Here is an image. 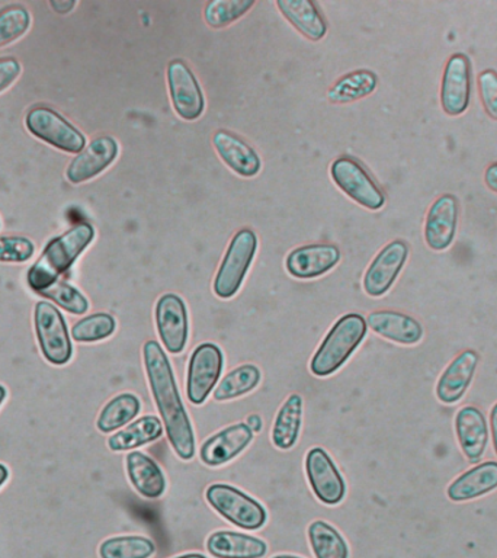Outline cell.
Instances as JSON below:
<instances>
[{
  "mask_svg": "<svg viewBox=\"0 0 497 558\" xmlns=\"http://www.w3.org/2000/svg\"><path fill=\"white\" fill-rule=\"evenodd\" d=\"M143 357L148 386L163 418L169 442L181 460L190 461L195 456L194 427L183 408L168 356L156 340H148L143 347Z\"/></svg>",
  "mask_w": 497,
  "mask_h": 558,
  "instance_id": "1",
  "label": "cell"
},
{
  "mask_svg": "<svg viewBox=\"0 0 497 558\" xmlns=\"http://www.w3.org/2000/svg\"><path fill=\"white\" fill-rule=\"evenodd\" d=\"M94 239V227L89 222H81L65 231L60 238L51 240L44 248L43 255L28 270L29 287L38 294L59 281L61 275L72 268L74 262Z\"/></svg>",
  "mask_w": 497,
  "mask_h": 558,
  "instance_id": "2",
  "label": "cell"
},
{
  "mask_svg": "<svg viewBox=\"0 0 497 558\" xmlns=\"http://www.w3.org/2000/svg\"><path fill=\"white\" fill-rule=\"evenodd\" d=\"M365 318L361 314L349 313L339 318L326 335L317 352L314 353L310 369L316 377L335 374L356 351L366 336Z\"/></svg>",
  "mask_w": 497,
  "mask_h": 558,
  "instance_id": "3",
  "label": "cell"
},
{
  "mask_svg": "<svg viewBox=\"0 0 497 558\" xmlns=\"http://www.w3.org/2000/svg\"><path fill=\"white\" fill-rule=\"evenodd\" d=\"M256 248L257 238L251 229H243L234 234L214 279V292L217 296L227 300L238 294L256 255Z\"/></svg>",
  "mask_w": 497,
  "mask_h": 558,
  "instance_id": "4",
  "label": "cell"
},
{
  "mask_svg": "<svg viewBox=\"0 0 497 558\" xmlns=\"http://www.w3.org/2000/svg\"><path fill=\"white\" fill-rule=\"evenodd\" d=\"M209 506L242 530H260L266 522L264 506L229 484H211L205 493Z\"/></svg>",
  "mask_w": 497,
  "mask_h": 558,
  "instance_id": "5",
  "label": "cell"
},
{
  "mask_svg": "<svg viewBox=\"0 0 497 558\" xmlns=\"http://www.w3.org/2000/svg\"><path fill=\"white\" fill-rule=\"evenodd\" d=\"M25 125L29 133L65 153H82L86 146L85 135L54 109L38 105L26 113Z\"/></svg>",
  "mask_w": 497,
  "mask_h": 558,
  "instance_id": "6",
  "label": "cell"
},
{
  "mask_svg": "<svg viewBox=\"0 0 497 558\" xmlns=\"http://www.w3.org/2000/svg\"><path fill=\"white\" fill-rule=\"evenodd\" d=\"M34 325L44 357L52 365L68 364L73 348L63 314L47 301H39L35 305Z\"/></svg>",
  "mask_w": 497,
  "mask_h": 558,
  "instance_id": "7",
  "label": "cell"
},
{
  "mask_svg": "<svg viewBox=\"0 0 497 558\" xmlns=\"http://www.w3.org/2000/svg\"><path fill=\"white\" fill-rule=\"evenodd\" d=\"M331 179L340 191L371 211L381 209L386 195L364 168L351 157H339L331 163Z\"/></svg>",
  "mask_w": 497,
  "mask_h": 558,
  "instance_id": "8",
  "label": "cell"
},
{
  "mask_svg": "<svg viewBox=\"0 0 497 558\" xmlns=\"http://www.w3.org/2000/svg\"><path fill=\"white\" fill-rule=\"evenodd\" d=\"M225 365L221 349L203 343L192 353L187 365L186 395L192 404H203L213 391Z\"/></svg>",
  "mask_w": 497,
  "mask_h": 558,
  "instance_id": "9",
  "label": "cell"
},
{
  "mask_svg": "<svg viewBox=\"0 0 497 558\" xmlns=\"http://www.w3.org/2000/svg\"><path fill=\"white\" fill-rule=\"evenodd\" d=\"M471 63L464 52H456L445 64L440 82V107L449 117H460L470 107Z\"/></svg>",
  "mask_w": 497,
  "mask_h": 558,
  "instance_id": "10",
  "label": "cell"
},
{
  "mask_svg": "<svg viewBox=\"0 0 497 558\" xmlns=\"http://www.w3.org/2000/svg\"><path fill=\"white\" fill-rule=\"evenodd\" d=\"M170 98L174 111L185 121H195L203 116L205 99L195 74L185 61L173 60L168 65Z\"/></svg>",
  "mask_w": 497,
  "mask_h": 558,
  "instance_id": "11",
  "label": "cell"
},
{
  "mask_svg": "<svg viewBox=\"0 0 497 558\" xmlns=\"http://www.w3.org/2000/svg\"><path fill=\"white\" fill-rule=\"evenodd\" d=\"M409 257V246L403 240H392L379 251L371 262L364 277V290L369 296L378 299L390 291Z\"/></svg>",
  "mask_w": 497,
  "mask_h": 558,
  "instance_id": "12",
  "label": "cell"
},
{
  "mask_svg": "<svg viewBox=\"0 0 497 558\" xmlns=\"http://www.w3.org/2000/svg\"><path fill=\"white\" fill-rule=\"evenodd\" d=\"M155 320L161 343L168 352L181 353L190 336L186 305L177 294L161 295L156 304Z\"/></svg>",
  "mask_w": 497,
  "mask_h": 558,
  "instance_id": "13",
  "label": "cell"
},
{
  "mask_svg": "<svg viewBox=\"0 0 497 558\" xmlns=\"http://www.w3.org/2000/svg\"><path fill=\"white\" fill-rule=\"evenodd\" d=\"M305 473L314 495L325 505H338L343 500L347 486L329 453L322 448L310 449L305 457Z\"/></svg>",
  "mask_w": 497,
  "mask_h": 558,
  "instance_id": "14",
  "label": "cell"
},
{
  "mask_svg": "<svg viewBox=\"0 0 497 558\" xmlns=\"http://www.w3.org/2000/svg\"><path fill=\"white\" fill-rule=\"evenodd\" d=\"M458 199L456 195L444 194L432 203L425 218V242L434 252H445L456 240L458 226Z\"/></svg>",
  "mask_w": 497,
  "mask_h": 558,
  "instance_id": "15",
  "label": "cell"
},
{
  "mask_svg": "<svg viewBox=\"0 0 497 558\" xmlns=\"http://www.w3.org/2000/svg\"><path fill=\"white\" fill-rule=\"evenodd\" d=\"M478 364L480 355L473 349H465L449 362L435 388L440 403L453 405L461 401L473 383Z\"/></svg>",
  "mask_w": 497,
  "mask_h": 558,
  "instance_id": "16",
  "label": "cell"
},
{
  "mask_svg": "<svg viewBox=\"0 0 497 558\" xmlns=\"http://www.w3.org/2000/svg\"><path fill=\"white\" fill-rule=\"evenodd\" d=\"M118 156V143L109 135H100L92 140L69 165L65 177L73 185L85 183L98 177L112 165Z\"/></svg>",
  "mask_w": 497,
  "mask_h": 558,
  "instance_id": "17",
  "label": "cell"
},
{
  "mask_svg": "<svg viewBox=\"0 0 497 558\" xmlns=\"http://www.w3.org/2000/svg\"><path fill=\"white\" fill-rule=\"evenodd\" d=\"M340 260V251L335 244L314 243L295 248L287 257V270L291 277L313 279L335 268Z\"/></svg>",
  "mask_w": 497,
  "mask_h": 558,
  "instance_id": "18",
  "label": "cell"
},
{
  "mask_svg": "<svg viewBox=\"0 0 497 558\" xmlns=\"http://www.w3.org/2000/svg\"><path fill=\"white\" fill-rule=\"evenodd\" d=\"M456 434L470 464H478L488 445V426L484 413L475 405H464L456 414Z\"/></svg>",
  "mask_w": 497,
  "mask_h": 558,
  "instance_id": "19",
  "label": "cell"
},
{
  "mask_svg": "<svg viewBox=\"0 0 497 558\" xmlns=\"http://www.w3.org/2000/svg\"><path fill=\"white\" fill-rule=\"evenodd\" d=\"M253 432L246 423L226 427L208 438L201 447V460L208 466H220L234 460L252 442Z\"/></svg>",
  "mask_w": 497,
  "mask_h": 558,
  "instance_id": "20",
  "label": "cell"
},
{
  "mask_svg": "<svg viewBox=\"0 0 497 558\" xmlns=\"http://www.w3.org/2000/svg\"><path fill=\"white\" fill-rule=\"evenodd\" d=\"M366 326L381 338L404 347L417 344L425 335L421 322L409 314L392 312V310H379L368 314Z\"/></svg>",
  "mask_w": 497,
  "mask_h": 558,
  "instance_id": "21",
  "label": "cell"
},
{
  "mask_svg": "<svg viewBox=\"0 0 497 558\" xmlns=\"http://www.w3.org/2000/svg\"><path fill=\"white\" fill-rule=\"evenodd\" d=\"M213 144L220 159L240 177L253 178L260 172V157L239 135L220 130L213 135Z\"/></svg>",
  "mask_w": 497,
  "mask_h": 558,
  "instance_id": "22",
  "label": "cell"
},
{
  "mask_svg": "<svg viewBox=\"0 0 497 558\" xmlns=\"http://www.w3.org/2000/svg\"><path fill=\"white\" fill-rule=\"evenodd\" d=\"M497 488V462L487 461L475 464L473 469L458 475L447 488L449 500L461 504L478 499Z\"/></svg>",
  "mask_w": 497,
  "mask_h": 558,
  "instance_id": "23",
  "label": "cell"
},
{
  "mask_svg": "<svg viewBox=\"0 0 497 558\" xmlns=\"http://www.w3.org/2000/svg\"><path fill=\"white\" fill-rule=\"evenodd\" d=\"M207 549L216 558H262L268 551V545L256 536L217 531L208 536Z\"/></svg>",
  "mask_w": 497,
  "mask_h": 558,
  "instance_id": "24",
  "label": "cell"
},
{
  "mask_svg": "<svg viewBox=\"0 0 497 558\" xmlns=\"http://www.w3.org/2000/svg\"><path fill=\"white\" fill-rule=\"evenodd\" d=\"M126 473L135 490L146 499H159L166 490V478L160 466L146 453L133 451L126 456Z\"/></svg>",
  "mask_w": 497,
  "mask_h": 558,
  "instance_id": "25",
  "label": "cell"
},
{
  "mask_svg": "<svg viewBox=\"0 0 497 558\" xmlns=\"http://www.w3.org/2000/svg\"><path fill=\"white\" fill-rule=\"evenodd\" d=\"M277 7L282 15L312 41H320L327 33L325 17L312 0H278Z\"/></svg>",
  "mask_w": 497,
  "mask_h": 558,
  "instance_id": "26",
  "label": "cell"
},
{
  "mask_svg": "<svg viewBox=\"0 0 497 558\" xmlns=\"http://www.w3.org/2000/svg\"><path fill=\"white\" fill-rule=\"evenodd\" d=\"M163 435V425L156 416H143L117 432L108 439V447L113 452L131 451L143 445L155 442Z\"/></svg>",
  "mask_w": 497,
  "mask_h": 558,
  "instance_id": "27",
  "label": "cell"
},
{
  "mask_svg": "<svg viewBox=\"0 0 497 558\" xmlns=\"http://www.w3.org/2000/svg\"><path fill=\"white\" fill-rule=\"evenodd\" d=\"M301 416H303V399L291 395L281 405L272 427V442L279 449H291L299 439Z\"/></svg>",
  "mask_w": 497,
  "mask_h": 558,
  "instance_id": "28",
  "label": "cell"
},
{
  "mask_svg": "<svg viewBox=\"0 0 497 558\" xmlns=\"http://www.w3.org/2000/svg\"><path fill=\"white\" fill-rule=\"evenodd\" d=\"M377 74L371 70H356L344 74L329 90V100L334 104L355 102L377 89Z\"/></svg>",
  "mask_w": 497,
  "mask_h": 558,
  "instance_id": "29",
  "label": "cell"
},
{
  "mask_svg": "<svg viewBox=\"0 0 497 558\" xmlns=\"http://www.w3.org/2000/svg\"><path fill=\"white\" fill-rule=\"evenodd\" d=\"M140 409H142V404H140L137 396L124 392V395L113 397L105 404V408L100 410L96 426L104 434H109V432L120 429V427L133 421Z\"/></svg>",
  "mask_w": 497,
  "mask_h": 558,
  "instance_id": "30",
  "label": "cell"
},
{
  "mask_svg": "<svg viewBox=\"0 0 497 558\" xmlns=\"http://www.w3.org/2000/svg\"><path fill=\"white\" fill-rule=\"evenodd\" d=\"M308 539L316 558H348L349 549L342 535L325 521L308 526Z\"/></svg>",
  "mask_w": 497,
  "mask_h": 558,
  "instance_id": "31",
  "label": "cell"
},
{
  "mask_svg": "<svg viewBox=\"0 0 497 558\" xmlns=\"http://www.w3.org/2000/svg\"><path fill=\"white\" fill-rule=\"evenodd\" d=\"M260 383V371L255 365H242L230 371L214 391V399L226 401L238 399L255 390Z\"/></svg>",
  "mask_w": 497,
  "mask_h": 558,
  "instance_id": "32",
  "label": "cell"
},
{
  "mask_svg": "<svg viewBox=\"0 0 497 558\" xmlns=\"http://www.w3.org/2000/svg\"><path fill=\"white\" fill-rule=\"evenodd\" d=\"M155 553L153 541L138 535L116 536L99 547L100 558H150Z\"/></svg>",
  "mask_w": 497,
  "mask_h": 558,
  "instance_id": "33",
  "label": "cell"
},
{
  "mask_svg": "<svg viewBox=\"0 0 497 558\" xmlns=\"http://www.w3.org/2000/svg\"><path fill=\"white\" fill-rule=\"evenodd\" d=\"M116 318L111 314L95 313L74 323L72 338L81 343L99 342L109 338L116 331Z\"/></svg>",
  "mask_w": 497,
  "mask_h": 558,
  "instance_id": "34",
  "label": "cell"
},
{
  "mask_svg": "<svg viewBox=\"0 0 497 558\" xmlns=\"http://www.w3.org/2000/svg\"><path fill=\"white\" fill-rule=\"evenodd\" d=\"M253 4V0H211L205 7V22L211 28H225L231 22L240 20Z\"/></svg>",
  "mask_w": 497,
  "mask_h": 558,
  "instance_id": "35",
  "label": "cell"
},
{
  "mask_svg": "<svg viewBox=\"0 0 497 558\" xmlns=\"http://www.w3.org/2000/svg\"><path fill=\"white\" fill-rule=\"evenodd\" d=\"M31 15L22 4H9L0 11V47L21 38L29 29Z\"/></svg>",
  "mask_w": 497,
  "mask_h": 558,
  "instance_id": "36",
  "label": "cell"
},
{
  "mask_svg": "<svg viewBox=\"0 0 497 558\" xmlns=\"http://www.w3.org/2000/svg\"><path fill=\"white\" fill-rule=\"evenodd\" d=\"M38 294L46 296L47 300L54 301L65 312L76 314V316H81L89 310V301L86 296L68 282L57 281L46 290L38 292Z\"/></svg>",
  "mask_w": 497,
  "mask_h": 558,
  "instance_id": "37",
  "label": "cell"
},
{
  "mask_svg": "<svg viewBox=\"0 0 497 558\" xmlns=\"http://www.w3.org/2000/svg\"><path fill=\"white\" fill-rule=\"evenodd\" d=\"M34 243L22 235L0 238V262L4 264H24L34 256Z\"/></svg>",
  "mask_w": 497,
  "mask_h": 558,
  "instance_id": "38",
  "label": "cell"
},
{
  "mask_svg": "<svg viewBox=\"0 0 497 558\" xmlns=\"http://www.w3.org/2000/svg\"><path fill=\"white\" fill-rule=\"evenodd\" d=\"M480 99L484 111L492 120L497 121V72L493 69L483 70L477 78Z\"/></svg>",
  "mask_w": 497,
  "mask_h": 558,
  "instance_id": "39",
  "label": "cell"
},
{
  "mask_svg": "<svg viewBox=\"0 0 497 558\" xmlns=\"http://www.w3.org/2000/svg\"><path fill=\"white\" fill-rule=\"evenodd\" d=\"M21 70L20 61L13 59V57H2L0 59V94L20 77Z\"/></svg>",
  "mask_w": 497,
  "mask_h": 558,
  "instance_id": "40",
  "label": "cell"
},
{
  "mask_svg": "<svg viewBox=\"0 0 497 558\" xmlns=\"http://www.w3.org/2000/svg\"><path fill=\"white\" fill-rule=\"evenodd\" d=\"M484 183H486L488 190L497 194V161H493L484 170Z\"/></svg>",
  "mask_w": 497,
  "mask_h": 558,
  "instance_id": "41",
  "label": "cell"
},
{
  "mask_svg": "<svg viewBox=\"0 0 497 558\" xmlns=\"http://www.w3.org/2000/svg\"><path fill=\"white\" fill-rule=\"evenodd\" d=\"M48 4H50L52 11L60 13V15L72 12L74 7H76L74 0H50Z\"/></svg>",
  "mask_w": 497,
  "mask_h": 558,
  "instance_id": "42",
  "label": "cell"
},
{
  "mask_svg": "<svg viewBox=\"0 0 497 558\" xmlns=\"http://www.w3.org/2000/svg\"><path fill=\"white\" fill-rule=\"evenodd\" d=\"M490 432L493 438V447L497 456V403L490 410Z\"/></svg>",
  "mask_w": 497,
  "mask_h": 558,
  "instance_id": "43",
  "label": "cell"
},
{
  "mask_svg": "<svg viewBox=\"0 0 497 558\" xmlns=\"http://www.w3.org/2000/svg\"><path fill=\"white\" fill-rule=\"evenodd\" d=\"M246 425L251 427V430L253 434L255 432H260L262 429V418L260 416H257V414H252V416L247 417Z\"/></svg>",
  "mask_w": 497,
  "mask_h": 558,
  "instance_id": "44",
  "label": "cell"
},
{
  "mask_svg": "<svg viewBox=\"0 0 497 558\" xmlns=\"http://www.w3.org/2000/svg\"><path fill=\"white\" fill-rule=\"evenodd\" d=\"M8 469L3 464H0V487H2V484L7 482L8 478Z\"/></svg>",
  "mask_w": 497,
  "mask_h": 558,
  "instance_id": "45",
  "label": "cell"
},
{
  "mask_svg": "<svg viewBox=\"0 0 497 558\" xmlns=\"http://www.w3.org/2000/svg\"><path fill=\"white\" fill-rule=\"evenodd\" d=\"M174 558H207L203 554H185V556H179Z\"/></svg>",
  "mask_w": 497,
  "mask_h": 558,
  "instance_id": "46",
  "label": "cell"
},
{
  "mask_svg": "<svg viewBox=\"0 0 497 558\" xmlns=\"http://www.w3.org/2000/svg\"><path fill=\"white\" fill-rule=\"evenodd\" d=\"M4 397H7V388H4L2 384H0V405H2Z\"/></svg>",
  "mask_w": 497,
  "mask_h": 558,
  "instance_id": "47",
  "label": "cell"
},
{
  "mask_svg": "<svg viewBox=\"0 0 497 558\" xmlns=\"http://www.w3.org/2000/svg\"><path fill=\"white\" fill-rule=\"evenodd\" d=\"M272 558H301V557H295V556H277V557H272Z\"/></svg>",
  "mask_w": 497,
  "mask_h": 558,
  "instance_id": "48",
  "label": "cell"
}]
</instances>
